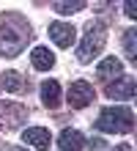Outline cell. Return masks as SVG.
Returning <instances> with one entry per match:
<instances>
[{
  "instance_id": "cell-1",
  "label": "cell",
  "mask_w": 137,
  "mask_h": 151,
  "mask_svg": "<svg viewBox=\"0 0 137 151\" xmlns=\"http://www.w3.org/2000/svg\"><path fill=\"white\" fill-rule=\"evenodd\" d=\"M33 30L30 25H27L25 17L19 14H0V55H19V52L27 47V41H30Z\"/></svg>"
},
{
  "instance_id": "cell-2",
  "label": "cell",
  "mask_w": 137,
  "mask_h": 151,
  "mask_svg": "<svg viewBox=\"0 0 137 151\" xmlns=\"http://www.w3.org/2000/svg\"><path fill=\"white\" fill-rule=\"evenodd\" d=\"M96 129L113 132V135H123V132L134 129V113L129 107H107L96 118Z\"/></svg>"
},
{
  "instance_id": "cell-3",
  "label": "cell",
  "mask_w": 137,
  "mask_h": 151,
  "mask_svg": "<svg viewBox=\"0 0 137 151\" xmlns=\"http://www.w3.org/2000/svg\"><path fill=\"white\" fill-rule=\"evenodd\" d=\"M104 41H107V30H104V25H102V22H88L85 36H82L80 47H77V58H80V63H90V60H93L99 52H102Z\"/></svg>"
},
{
  "instance_id": "cell-4",
  "label": "cell",
  "mask_w": 137,
  "mask_h": 151,
  "mask_svg": "<svg viewBox=\"0 0 137 151\" xmlns=\"http://www.w3.org/2000/svg\"><path fill=\"white\" fill-rule=\"evenodd\" d=\"M66 99H69L71 107H88V104L93 102V85L85 83V80H77V83L69 85Z\"/></svg>"
},
{
  "instance_id": "cell-5",
  "label": "cell",
  "mask_w": 137,
  "mask_h": 151,
  "mask_svg": "<svg viewBox=\"0 0 137 151\" xmlns=\"http://www.w3.org/2000/svg\"><path fill=\"white\" fill-rule=\"evenodd\" d=\"M107 96H110V99H121V102L132 99V96H134V77L132 74H121L115 83L107 85Z\"/></svg>"
},
{
  "instance_id": "cell-6",
  "label": "cell",
  "mask_w": 137,
  "mask_h": 151,
  "mask_svg": "<svg viewBox=\"0 0 137 151\" xmlns=\"http://www.w3.org/2000/svg\"><path fill=\"white\" fill-rule=\"evenodd\" d=\"M74 28L71 25H66V22H52L49 25V39L58 44V47H71L74 44Z\"/></svg>"
},
{
  "instance_id": "cell-7",
  "label": "cell",
  "mask_w": 137,
  "mask_h": 151,
  "mask_svg": "<svg viewBox=\"0 0 137 151\" xmlns=\"http://www.w3.org/2000/svg\"><path fill=\"white\" fill-rule=\"evenodd\" d=\"M96 74H99V80H104V83H110V80H118L123 74V63L118 58H104L102 63L96 66Z\"/></svg>"
},
{
  "instance_id": "cell-8",
  "label": "cell",
  "mask_w": 137,
  "mask_h": 151,
  "mask_svg": "<svg viewBox=\"0 0 137 151\" xmlns=\"http://www.w3.org/2000/svg\"><path fill=\"white\" fill-rule=\"evenodd\" d=\"M22 137H25L33 148H39V151H47L49 143H52L49 132L44 129V127H30V129H25V135H22Z\"/></svg>"
},
{
  "instance_id": "cell-9",
  "label": "cell",
  "mask_w": 137,
  "mask_h": 151,
  "mask_svg": "<svg viewBox=\"0 0 137 151\" xmlns=\"http://www.w3.org/2000/svg\"><path fill=\"white\" fill-rule=\"evenodd\" d=\"M58 146H60L63 151H82V146H85V137H82L77 129H63L60 137H58Z\"/></svg>"
},
{
  "instance_id": "cell-10",
  "label": "cell",
  "mask_w": 137,
  "mask_h": 151,
  "mask_svg": "<svg viewBox=\"0 0 137 151\" xmlns=\"http://www.w3.org/2000/svg\"><path fill=\"white\" fill-rule=\"evenodd\" d=\"M41 102L47 107H58L60 104V85L55 80H44L41 83Z\"/></svg>"
},
{
  "instance_id": "cell-11",
  "label": "cell",
  "mask_w": 137,
  "mask_h": 151,
  "mask_svg": "<svg viewBox=\"0 0 137 151\" xmlns=\"http://www.w3.org/2000/svg\"><path fill=\"white\" fill-rule=\"evenodd\" d=\"M27 115V107L22 104H14V102H0V118H8V124H19L22 118Z\"/></svg>"
},
{
  "instance_id": "cell-12",
  "label": "cell",
  "mask_w": 137,
  "mask_h": 151,
  "mask_svg": "<svg viewBox=\"0 0 137 151\" xmlns=\"http://www.w3.org/2000/svg\"><path fill=\"white\" fill-rule=\"evenodd\" d=\"M30 60H33V66L39 69V72H47V69L55 66V55H52L47 47H36V50L30 52Z\"/></svg>"
},
{
  "instance_id": "cell-13",
  "label": "cell",
  "mask_w": 137,
  "mask_h": 151,
  "mask_svg": "<svg viewBox=\"0 0 137 151\" xmlns=\"http://www.w3.org/2000/svg\"><path fill=\"white\" fill-rule=\"evenodd\" d=\"M123 52H126V58H129V60L137 58V30L134 28H129V30L123 33Z\"/></svg>"
},
{
  "instance_id": "cell-14",
  "label": "cell",
  "mask_w": 137,
  "mask_h": 151,
  "mask_svg": "<svg viewBox=\"0 0 137 151\" xmlns=\"http://www.w3.org/2000/svg\"><path fill=\"white\" fill-rule=\"evenodd\" d=\"M3 88H6L8 93L22 91V77H19V72H6V77H3Z\"/></svg>"
},
{
  "instance_id": "cell-15",
  "label": "cell",
  "mask_w": 137,
  "mask_h": 151,
  "mask_svg": "<svg viewBox=\"0 0 137 151\" xmlns=\"http://www.w3.org/2000/svg\"><path fill=\"white\" fill-rule=\"evenodd\" d=\"M52 8L58 14H77L80 8H85V3H80V0H74V3H66V0H60V3H52Z\"/></svg>"
},
{
  "instance_id": "cell-16",
  "label": "cell",
  "mask_w": 137,
  "mask_h": 151,
  "mask_svg": "<svg viewBox=\"0 0 137 151\" xmlns=\"http://www.w3.org/2000/svg\"><path fill=\"white\" fill-rule=\"evenodd\" d=\"M90 148H93V151H102L104 148V140L102 137H93V140H90Z\"/></svg>"
},
{
  "instance_id": "cell-17",
  "label": "cell",
  "mask_w": 137,
  "mask_h": 151,
  "mask_svg": "<svg viewBox=\"0 0 137 151\" xmlns=\"http://www.w3.org/2000/svg\"><path fill=\"white\" fill-rule=\"evenodd\" d=\"M126 17H132V19L137 17V6L132 3V0H129V3H126Z\"/></svg>"
},
{
  "instance_id": "cell-18",
  "label": "cell",
  "mask_w": 137,
  "mask_h": 151,
  "mask_svg": "<svg viewBox=\"0 0 137 151\" xmlns=\"http://www.w3.org/2000/svg\"><path fill=\"white\" fill-rule=\"evenodd\" d=\"M115 151H132V148H129V146H126V143H121V146H118Z\"/></svg>"
},
{
  "instance_id": "cell-19",
  "label": "cell",
  "mask_w": 137,
  "mask_h": 151,
  "mask_svg": "<svg viewBox=\"0 0 137 151\" xmlns=\"http://www.w3.org/2000/svg\"><path fill=\"white\" fill-rule=\"evenodd\" d=\"M11 151H27V148H11Z\"/></svg>"
}]
</instances>
